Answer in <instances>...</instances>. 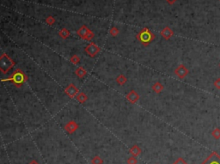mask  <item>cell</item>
Wrapping results in <instances>:
<instances>
[{
	"label": "cell",
	"instance_id": "cell-21",
	"mask_svg": "<svg viewBox=\"0 0 220 164\" xmlns=\"http://www.w3.org/2000/svg\"><path fill=\"white\" fill-rule=\"evenodd\" d=\"M109 33H110V35H112V36H117L118 35H119V33H120V31H119V29L117 28L116 27H113L111 29H110V31H109Z\"/></svg>",
	"mask_w": 220,
	"mask_h": 164
},
{
	"label": "cell",
	"instance_id": "cell-6",
	"mask_svg": "<svg viewBox=\"0 0 220 164\" xmlns=\"http://www.w3.org/2000/svg\"><path fill=\"white\" fill-rule=\"evenodd\" d=\"M65 93L70 98H74L77 97V95L79 94V89L73 83H71L65 88Z\"/></svg>",
	"mask_w": 220,
	"mask_h": 164
},
{
	"label": "cell",
	"instance_id": "cell-25",
	"mask_svg": "<svg viewBox=\"0 0 220 164\" xmlns=\"http://www.w3.org/2000/svg\"><path fill=\"white\" fill-rule=\"evenodd\" d=\"M214 86L218 89H220V78H218L215 82H214Z\"/></svg>",
	"mask_w": 220,
	"mask_h": 164
},
{
	"label": "cell",
	"instance_id": "cell-15",
	"mask_svg": "<svg viewBox=\"0 0 220 164\" xmlns=\"http://www.w3.org/2000/svg\"><path fill=\"white\" fill-rule=\"evenodd\" d=\"M163 85L161 83H159V82H157V83H155L153 85H152V89H153V91L156 92V94H159V93H161L163 90Z\"/></svg>",
	"mask_w": 220,
	"mask_h": 164
},
{
	"label": "cell",
	"instance_id": "cell-29",
	"mask_svg": "<svg viewBox=\"0 0 220 164\" xmlns=\"http://www.w3.org/2000/svg\"><path fill=\"white\" fill-rule=\"evenodd\" d=\"M219 1H220V0H219Z\"/></svg>",
	"mask_w": 220,
	"mask_h": 164
},
{
	"label": "cell",
	"instance_id": "cell-20",
	"mask_svg": "<svg viewBox=\"0 0 220 164\" xmlns=\"http://www.w3.org/2000/svg\"><path fill=\"white\" fill-rule=\"evenodd\" d=\"M70 61L73 64H78L80 62V58L78 57V55H72L70 58Z\"/></svg>",
	"mask_w": 220,
	"mask_h": 164
},
{
	"label": "cell",
	"instance_id": "cell-16",
	"mask_svg": "<svg viewBox=\"0 0 220 164\" xmlns=\"http://www.w3.org/2000/svg\"><path fill=\"white\" fill-rule=\"evenodd\" d=\"M59 36L61 37L62 39H67L69 36H70V31L67 29V28H62L59 32Z\"/></svg>",
	"mask_w": 220,
	"mask_h": 164
},
{
	"label": "cell",
	"instance_id": "cell-22",
	"mask_svg": "<svg viewBox=\"0 0 220 164\" xmlns=\"http://www.w3.org/2000/svg\"><path fill=\"white\" fill-rule=\"evenodd\" d=\"M46 22H47V23L48 24V25L52 26L54 23H55V19L52 17V16H49L48 17H47V19H46Z\"/></svg>",
	"mask_w": 220,
	"mask_h": 164
},
{
	"label": "cell",
	"instance_id": "cell-8",
	"mask_svg": "<svg viewBox=\"0 0 220 164\" xmlns=\"http://www.w3.org/2000/svg\"><path fill=\"white\" fill-rule=\"evenodd\" d=\"M189 71H188V69L183 65V64H180L175 70V74L177 76V77H179L180 79H183L184 77L188 75Z\"/></svg>",
	"mask_w": 220,
	"mask_h": 164
},
{
	"label": "cell",
	"instance_id": "cell-9",
	"mask_svg": "<svg viewBox=\"0 0 220 164\" xmlns=\"http://www.w3.org/2000/svg\"><path fill=\"white\" fill-rule=\"evenodd\" d=\"M78 129V124L76 122V121H74V120H71V121H69L65 126V130L66 131V132L67 133H69V134H72V133H74Z\"/></svg>",
	"mask_w": 220,
	"mask_h": 164
},
{
	"label": "cell",
	"instance_id": "cell-19",
	"mask_svg": "<svg viewBox=\"0 0 220 164\" xmlns=\"http://www.w3.org/2000/svg\"><path fill=\"white\" fill-rule=\"evenodd\" d=\"M212 136L215 139H220V129L219 128H216L212 131Z\"/></svg>",
	"mask_w": 220,
	"mask_h": 164
},
{
	"label": "cell",
	"instance_id": "cell-26",
	"mask_svg": "<svg viewBox=\"0 0 220 164\" xmlns=\"http://www.w3.org/2000/svg\"><path fill=\"white\" fill-rule=\"evenodd\" d=\"M166 1L168 2L169 4H174V3H175L177 0H166Z\"/></svg>",
	"mask_w": 220,
	"mask_h": 164
},
{
	"label": "cell",
	"instance_id": "cell-17",
	"mask_svg": "<svg viewBox=\"0 0 220 164\" xmlns=\"http://www.w3.org/2000/svg\"><path fill=\"white\" fill-rule=\"evenodd\" d=\"M116 82L118 83V84H120V85H124L127 82V78L124 75H120L116 78Z\"/></svg>",
	"mask_w": 220,
	"mask_h": 164
},
{
	"label": "cell",
	"instance_id": "cell-1",
	"mask_svg": "<svg viewBox=\"0 0 220 164\" xmlns=\"http://www.w3.org/2000/svg\"><path fill=\"white\" fill-rule=\"evenodd\" d=\"M27 80H28V76H26V74L21 69H16L11 76L7 77L6 79H3L2 81L3 82L10 81L16 87L20 88L24 84V83Z\"/></svg>",
	"mask_w": 220,
	"mask_h": 164
},
{
	"label": "cell",
	"instance_id": "cell-4",
	"mask_svg": "<svg viewBox=\"0 0 220 164\" xmlns=\"http://www.w3.org/2000/svg\"><path fill=\"white\" fill-rule=\"evenodd\" d=\"M77 34L79 37H81L82 39L85 40H88L90 41L92 39L94 38L95 35L94 33L91 31V29L85 25H83L82 27H80L78 28V30L77 31Z\"/></svg>",
	"mask_w": 220,
	"mask_h": 164
},
{
	"label": "cell",
	"instance_id": "cell-5",
	"mask_svg": "<svg viewBox=\"0 0 220 164\" xmlns=\"http://www.w3.org/2000/svg\"><path fill=\"white\" fill-rule=\"evenodd\" d=\"M84 50H85V52H86L91 58H95V57L98 54V52H100V47H99L97 45H95L94 42H91V43L84 48Z\"/></svg>",
	"mask_w": 220,
	"mask_h": 164
},
{
	"label": "cell",
	"instance_id": "cell-3",
	"mask_svg": "<svg viewBox=\"0 0 220 164\" xmlns=\"http://www.w3.org/2000/svg\"><path fill=\"white\" fill-rule=\"evenodd\" d=\"M15 61L7 54L3 53L0 57V71L3 74H6L9 72L14 66H15Z\"/></svg>",
	"mask_w": 220,
	"mask_h": 164
},
{
	"label": "cell",
	"instance_id": "cell-7",
	"mask_svg": "<svg viewBox=\"0 0 220 164\" xmlns=\"http://www.w3.org/2000/svg\"><path fill=\"white\" fill-rule=\"evenodd\" d=\"M201 164H220V156L217 152H212Z\"/></svg>",
	"mask_w": 220,
	"mask_h": 164
},
{
	"label": "cell",
	"instance_id": "cell-23",
	"mask_svg": "<svg viewBox=\"0 0 220 164\" xmlns=\"http://www.w3.org/2000/svg\"><path fill=\"white\" fill-rule=\"evenodd\" d=\"M127 164H137L138 160H137L136 156H131L127 159Z\"/></svg>",
	"mask_w": 220,
	"mask_h": 164
},
{
	"label": "cell",
	"instance_id": "cell-14",
	"mask_svg": "<svg viewBox=\"0 0 220 164\" xmlns=\"http://www.w3.org/2000/svg\"><path fill=\"white\" fill-rule=\"evenodd\" d=\"M77 100H78L80 103L83 104V103H85L86 101H88V96H87V95H86L85 93H83V92H79V94L77 95Z\"/></svg>",
	"mask_w": 220,
	"mask_h": 164
},
{
	"label": "cell",
	"instance_id": "cell-24",
	"mask_svg": "<svg viewBox=\"0 0 220 164\" xmlns=\"http://www.w3.org/2000/svg\"><path fill=\"white\" fill-rule=\"evenodd\" d=\"M173 164H187V163L181 157H179L177 160H175V162Z\"/></svg>",
	"mask_w": 220,
	"mask_h": 164
},
{
	"label": "cell",
	"instance_id": "cell-11",
	"mask_svg": "<svg viewBox=\"0 0 220 164\" xmlns=\"http://www.w3.org/2000/svg\"><path fill=\"white\" fill-rule=\"evenodd\" d=\"M160 35H162V37L163 39L169 40L174 35V32L172 31V29L169 27H165L164 28L162 29V31L160 32Z\"/></svg>",
	"mask_w": 220,
	"mask_h": 164
},
{
	"label": "cell",
	"instance_id": "cell-2",
	"mask_svg": "<svg viewBox=\"0 0 220 164\" xmlns=\"http://www.w3.org/2000/svg\"><path fill=\"white\" fill-rule=\"evenodd\" d=\"M136 38L138 39L144 47H147L150 43H151L155 40V35L148 28H144L138 33V35H136Z\"/></svg>",
	"mask_w": 220,
	"mask_h": 164
},
{
	"label": "cell",
	"instance_id": "cell-28",
	"mask_svg": "<svg viewBox=\"0 0 220 164\" xmlns=\"http://www.w3.org/2000/svg\"><path fill=\"white\" fill-rule=\"evenodd\" d=\"M219 68H220V63H219Z\"/></svg>",
	"mask_w": 220,
	"mask_h": 164
},
{
	"label": "cell",
	"instance_id": "cell-10",
	"mask_svg": "<svg viewBox=\"0 0 220 164\" xmlns=\"http://www.w3.org/2000/svg\"><path fill=\"white\" fill-rule=\"evenodd\" d=\"M127 100L132 104H135L139 100V95L135 90H131L127 95Z\"/></svg>",
	"mask_w": 220,
	"mask_h": 164
},
{
	"label": "cell",
	"instance_id": "cell-12",
	"mask_svg": "<svg viewBox=\"0 0 220 164\" xmlns=\"http://www.w3.org/2000/svg\"><path fill=\"white\" fill-rule=\"evenodd\" d=\"M142 153V150L140 149L139 146H138L137 144H134L131 149H130V154L132 156H138Z\"/></svg>",
	"mask_w": 220,
	"mask_h": 164
},
{
	"label": "cell",
	"instance_id": "cell-27",
	"mask_svg": "<svg viewBox=\"0 0 220 164\" xmlns=\"http://www.w3.org/2000/svg\"><path fill=\"white\" fill-rule=\"evenodd\" d=\"M29 164H39V163H38L36 161H32V162H31Z\"/></svg>",
	"mask_w": 220,
	"mask_h": 164
},
{
	"label": "cell",
	"instance_id": "cell-13",
	"mask_svg": "<svg viewBox=\"0 0 220 164\" xmlns=\"http://www.w3.org/2000/svg\"><path fill=\"white\" fill-rule=\"evenodd\" d=\"M75 73H76V75H77L79 78H83V77H84V76L87 75V71H85V69L83 68V67H81V66H79V67H78V68L76 69Z\"/></svg>",
	"mask_w": 220,
	"mask_h": 164
},
{
	"label": "cell",
	"instance_id": "cell-18",
	"mask_svg": "<svg viewBox=\"0 0 220 164\" xmlns=\"http://www.w3.org/2000/svg\"><path fill=\"white\" fill-rule=\"evenodd\" d=\"M103 161L102 160V158L99 156H95L94 158H92L91 160V164H103Z\"/></svg>",
	"mask_w": 220,
	"mask_h": 164
}]
</instances>
